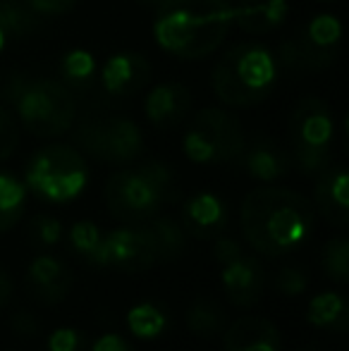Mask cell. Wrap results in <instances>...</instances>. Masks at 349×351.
Listing matches in <instances>:
<instances>
[{"label":"cell","instance_id":"16","mask_svg":"<svg viewBox=\"0 0 349 351\" xmlns=\"http://www.w3.org/2000/svg\"><path fill=\"white\" fill-rule=\"evenodd\" d=\"M75 278L62 261L53 256H38L27 268V289L36 301L46 306L62 304L70 294Z\"/></svg>","mask_w":349,"mask_h":351},{"label":"cell","instance_id":"20","mask_svg":"<svg viewBox=\"0 0 349 351\" xmlns=\"http://www.w3.org/2000/svg\"><path fill=\"white\" fill-rule=\"evenodd\" d=\"M289 12V0H242L234 5V24L244 34L265 36L285 27Z\"/></svg>","mask_w":349,"mask_h":351},{"label":"cell","instance_id":"13","mask_svg":"<svg viewBox=\"0 0 349 351\" xmlns=\"http://www.w3.org/2000/svg\"><path fill=\"white\" fill-rule=\"evenodd\" d=\"M313 210H318L333 227L349 225V172L345 165H328L316 175Z\"/></svg>","mask_w":349,"mask_h":351},{"label":"cell","instance_id":"2","mask_svg":"<svg viewBox=\"0 0 349 351\" xmlns=\"http://www.w3.org/2000/svg\"><path fill=\"white\" fill-rule=\"evenodd\" d=\"M154 10V41L180 60H201L215 53L234 27L230 0H160Z\"/></svg>","mask_w":349,"mask_h":351},{"label":"cell","instance_id":"11","mask_svg":"<svg viewBox=\"0 0 349 351\" xmlns=\"http://www.w3.org/2000/svg\"><path fill=\"white\" fill-rule=\"evenodd\" d=\"M156 263H158V256H156L154 241H151L144 222L103 232L96 268H112L120 273L136 275L151 270Z\"/></svg>","mask_w":349,"mask_h":351},{"label":"cell","instance_id":"29","mask_svg":"<svg viewBox=\"0 0 349 351\" xmlns=\"http://www.w3.org/2000/svg\"><path fill=\"white\" fill-rule=\"evenodd\" d=\"M103 232L91 220H80L70 230V244L88 265H98V254H101Z\"/></svg>","mask_w":349,"mask_h":351},{"label":"cell","instance_id":"3","mask_svg":"<svg viewBox=\"0 0 349 351\" xmlns=\"http://www.w3.org/2000/svg\"><path fill=\"white\" fill-rule=\"evenodd\" d=\"M3 96L19 125L38 139L67 134L77 122V101L60 79L14 72Z\"/></svg>","mask_w":349,"mask_h":351},{"label":"cell","instance_id":"31","mask_svg":"<svg viewBox=\"0 0 349 351\" xmlns=\"http://www.w3.org/2000/svg\"><path fill=\"white\" fill-rule=\"evenodd\" d=\"M19 146V127L12 110L0 106V160H8Z\"/></svg>","mask_w":349,"mask_h":351},{"label":"cell","instance_id":"14","mask_svg":"<svg viewBox=\"0 0 349 351\" xmlns=\"http://www.w3.org/2000/svg\"><path fill=\"white\" fill-rule=\"evenodd\" d=\"M230 222V213L225 201L213 191H199L182 206L180 225L189 237L196 239H213L225 232Z\"/></svg>","mask_w":349,"mask_h":351},{"label":"cell","instance_id":"5","mask_svg":"<svg viewBox=\"0 0 349 351\" xmlns=\"http://www.w3.org/2000/svg\"><path fill=\"white\" fill-rule=\"evenodd\" d=\"M180 196L175 172L160 160H144L112 172L106 182V206L112 217L136 225L158 215Z\"/></svg>","mask_w":349,"mask_h":351},{"label":"cell","instance_id":"23","mask_svg":"<svg viewBox=\"0 0 349 351\" xmlns=\"http://www.w3.org/2000/svg\"><path fill=\"white\" fill-rule=\"evenodd\" d=\"M58 74H60V82L67 88H77V91H84L91 84H96L98 79V60L91 51L86 48H70L60 56L58 62Z\"/></svg>","mask_w":349,"mask_h":351},{"label":"cell","instance_id":"36","mask_svg":"<svg viewBox=\"0 0 349 351\" xmlns=\"http://www.w3.org/2000/svg\"><path fill=\"white\" fill-rule=\"evenodd\" d=\"M91 351H136V349L125 337H120V335H103L101 339L93 342Z\"/></svg>","mask_w":349,"mask_h":351},{"label":"cell","instance_id":"27","mask_svg":"<svg viewBox=\"0 0 349 351\" xmlns=\"http://www.w3.org/2000/svg\"><path fill=\"white\" fill-rule=\"evenodd\" d=\"M127 323H130L132 335L141 339H154L165 330L168 318H165V311L158 308L156 304H141L130 311Z\"/></svg>","mask_w":349,"mask_h":351},{"label":"cell","instance_id":"12","mask_svg":"<svg viewBox=\"0 0 349 351\" xmlns=\"http://www.w3.org/2000/svg\"><path fill=\"white\" fill-rule=\"evenodd\" d=\"M98 84L108 96L130 98L149 86L151 82V62L146 56L136 51L112 53L98 65Z\"/></svg>","mask_w":349,"mask_h":351},{"label":"cell","instance_id":"8","mask_svg":"<svg viewBox=\"0 0 349 351\" xmlns=\"http://www.w3.org/2000/svg\"><path fill=\"white\" fill-rule=\"evenodd\" d=\"M244 146H247V132L242 122L223 108H201L191 117L182 136V151L186 160L196 165L234 162L244 153Z\"/></svg>","mask_w":349,"mask_h":351},{"label":"cell","instance_id":"10","mask_svg":"<svg viewBox=\"0 0 349 351\" xmlns=\"http://www.w3.org/2000/svg\"><path fill=\"white\" fill-rule=\"evenodd\" d=\"M342 46V22L333 12H318L294 38L280 43L278 65L289 72H321L335 65Z\"/></svg>","mask_w":349,"mask_h":351},{"label":"cell","instance_id":"24","mask_svg":"<svg viewBox=\"0 0 349 351\" xmlns=\"http://www.w3.org/2000/svg\"><path fill=\"white\" fill-rule=\"evenodd\" d=\"M186 328L201 339H213L220 337L223 330L228 328V315H225L223 306L210 296H199L189 304L186 308Z\"/></svg>","mask_w":349,"mask_h":351},{"label":"cell","instance_id":"1","mask_svg":"<svg viewBox=\"0 0 349 351\" xmlns=\"http://www.w3.org/2000/svg\"><path fill=\"white\" fill-rule=\"evenodd\" d=\"M242 234L261 256H285L313 234L316 210L299 191L287 186H256L239 208Z\"/></svg>","mask_w":349,"mask_h":351},{"label":"cell","instance_id":"35","mask_svg":"<svg viewBox=\"0 0 349 351\" xmlns=\"http://www.w3.org/2000/svg\"><path fill=\"white\" fill-rule=\"evenodd\" d=\"M82 335L72 328H62L48 337V351H80Z\"/></svg>","mask_w":349,"mask_h":351},{"label":"cell","instance_id":"38","mask_svg":"<svg viewBox=\"0 0 349 351\" xmlns=\"http://www.w3.org/2000/svg\"><path fill=\"white\" fill-rule=\"evenodd\" d=\"M12 291H14L12 280H10V275L0 268V311L10 304V299H12Z\"/></svg>","mask_w":349,"mask_h":351},{"label":"cell","instance_id":"22","mask_svg":"<svg viewBox=\"0 0 349 351\" xmlns=\"http://www.w3.org/2000/svg\"><path fill=\"white\" fill-rule=\"evenodd\" d=\"M41 22L24 0H0V53H5L10 41L34 34Z\"/></svg>","mask_w":349,"mask_h":351},{"label":"cell","instance_id":"28","mask_svg":"<svg viewBox=\"0 0 349 351\" xmlns=\"http://www.w3.org/2000/svg\"><path fill=\"white\" fill-rule=\"evenodd\" d=\"M321 263L326 275L335 285H347L349 282V239L347 237H333L323 246Z\"/></svg>","mask_w":349,"mask_h":351},{"label":"cell","instance_id":"15","mask_svg":"<svg viewBox=\"0 0 349 351\" xmlns=\"http://www.w3.org/2000/svg\"><path fill=\"white\" fill-rule=\"evenodd\" d=\"M223 289L230 304L239 308L258 304L265 291V270L254 256H237L223 263Z\"/></svg>","mask_w":349,"mask_h":351},{"label":"cell","instance_id":"41","mask_svg":"<svg viewBox=\"0 0 349 351\" xmlns=\"http://www.w3.org/2000/svg\"><path fill=\"white\" fill-rule=\"evenodd\" d=\"M318 3H333V0H318Z\"/></svg>","mask_w":349,"mask_h":351},{"label":"cell","instance_id":"37","mask_svg":"<svg viewBox=\"0 0 349 351\" xmlns=\"http://www.w3.org/2000/svg\"><path fill=\"white\" fill-rule=\"evenodd\" d=\"M12 328L17 330V332H22L24 337H32V335L36 332V323H34V318L29 313H17V315H14Z\"/></svg>","mask_w":349,"mask_h":351},{"label":"cell","instance_id":"33","mask_svg":"<svg viewBox=\"0 0 349 351\" xmlns=\"http://www.w3.org/2000/svg\"><path fill=\"white\" fill-rule=\"evenodd\" d=\"M29 5L34 14H38L41 19H51V17H62V14L72 12L77 8L80 0H24Z\"/></svg>","mask_w":349,"mask_h":351},{"label":"cell","instance_id":"39","mask_svg":"<svg viewBox=\"0 0 349 351\" xmlns=\"http://www.w3.org/2000/svg\"><path fill=\"white\" fill-rule=\"evenodd\" d=\"M136 3L146 5V8H156V5H158V3H160V0H136Z\"/></svg>","mask_w":349,"mask_h":351},{"label":"cell","instance_id":"7","mask_svg":"<svg viewBox=\"0 0 349 351\" xmlns=\"http://www.w3.org/2000/svg\"><path fill=\"white\" fill-rule=\"evenodd\" d=\"M289 141L292 162L299 172L316 177L333 165V143H335V115L323 98L306 96L297 103L289 115Z\"/></svg>","mask_w":349,"mask_h":351},{"label":"cell","instance_id":"6","mask_svg":"<svg viewBox=\"0 0 349 351\" xmlns=\"http://www.w3.org/2000/svg\"><path fill=\"white\" fill-rule=\"evenodd\" d=\"M24 186L48 204H70L88 184V162L70 143H48L29 156Z\"/></svg>","mask_w":349,"mask_h":351},{"label":"cell","instance_id":"30","mask_svg":"<svg viewBox=\"0 0 349 351\" xmlns=\"http://www.w3.org/2000/svg\"><path fill=\"white\" fill-rule=\"evenodd\" d=\"M62 222L53 215H36L27 227V237L36 249H51L62 239Z\"/></svg>","mask_w":349,"mask_h":351},{"label":"cell","instance_id":"19","mask_svg":"<svg viewBox=\"0 0 349 351\" xmlns=\"http://www.w3.org/2000/svg\"><path fill=\"white\" fill-rule=\"evenodd\" d=\"M280 330L258 315L234 320L223 330L225 351H280Z\"/></svg>","mask_w":349,"mask_h":351},{"label":"cell","instance_id":"18","mask_svg":"<svg viewBox=\"0 0 349 351\" xmlns=\"http://www.w3.org/2000/svg\"><path fill=\"white\" fill-rule=\"evenodd\" d=\"M239 160L249 177L265 182V184H273V182L287 177L294 165L292 156L270 139H254L252 143L247 141Z\"/></svg>","mask_w":349,"mask_h":351},{"label":"cell","instance_id":"17","mask_svg":"<svg viewBox=\"0 0 349 351\" xmlns=\"http://www.w3.org/2000/svg\"><path fill=\"white\" fill-rule=\"evenodd\" d=\"M191 110V93L180 82H160L144 98V115L154 127L170 130L186 120Z\"/></svg>","mask_w":349,"mask_h":351},{"label":"cell","instance_id":"21","mask_svg":"<svg viewBox=\"0 0 349 351\" xmlns=\"http://www.w3.org/2000/svg\"><path fill=\"white\" fill-rule=\"evenodd\" d=\"M146 232H149L151 241H154L158 263H170V261L180 258L186 249V232L182 225L168 215H154L144 222Z\"/></svg>","mask_w":349,"mask_h":351},{"label":"cell","instance_id":"4","mask_svg":"<svg viewBox=\"0 0 349 351\" xmlns=\"http://www.w3.org/2000/svg\"><path fill=\"white\" fill-rule=\"evenodd\" d=\"M280 65L273 48L261 41H244L232 46L210 72V88L223 106L252 108L275 91Z\"/></svg>","mask_w":349,"mask_h":351},{"label":"cell","instance_id":"32","mask_svg":"<svg viewBox=\"0 0 349 351\" xmlns=\"http://www.w3.org/2000/svg\"><path fill=\"white\" fill-rule=\"evenodd\" d=\"M306 287H309L306 275H304L299 268H292V265H287V268H282L278 275H275V289H278L280 294H285V296L304 294V291H306Z\"/></svg>","mask_w":349,"mask_h":351},{"label":"cell","instance_id":"25","mask_svg":"<svg viewBox=\"0 0 349 351\" xmlns=\"http://www.w3.org/2000/svg\"><path fill=\"white\" fill-rule=\"evenodd\" d=\"M309 323L321 330H333V332H345L349 328V306L347 299L337 291H323L313 296L309 304Z\"/></svg>","mask_w":349,"mask_h":351},{"label":"cell","instance_id":"26","mask_svg":"<svg viewBox=\"0 0 349 351\" xmlns=\"http://www.w3.org/2000/svg\"><path fill=\"white\" fill-rule=\"evenodd\" d=\"M27 210V186L17 175L0 170V234L10 232Z\"/></svg>","mask_w":349,"mask_h":351},{"label":"cell","instance_id":"34","mask_svg":"<svg viewBox=\"0 0 349 351\" xmlns=\"http://www.w3.org/2000/svg\"><path fill=\"white\" fill-rule=\"evenodd\" d=\"M210 251H213V258L218 261L220 265L244 254L242 244H239L237 239H232V237L223 234V232H220L218 237H213V249H210Z\"/></svg>","mask_w":349,"mask_h":351},{"label":"cell","instance_id":"9","mask_svg":"<svg viewBox=\"0 0 349 351\" xmlns=\"http://www.w3.org/2000/svg\"><path fill=\"white\" fill-rule=\"evenodd\" d=\"M70 132L75 148L106 165H132L144 153L141 127L130 117H86Z\"/></svg>","mask_w":349,"mask_h":351},{"label":"cell","instance_id":"40","mask_svg":"<svg viewBox=\"0 0 349 351\" xmlns=\"http://www.w3.org/2000/svg\"><path fill=\"white\" fill-rule=\"evenodd\" d=\"M304 351H321V349H316V347H309V349H304Z\"/></svg>","mask_w":349,"mask_h":351}]
</instances>
